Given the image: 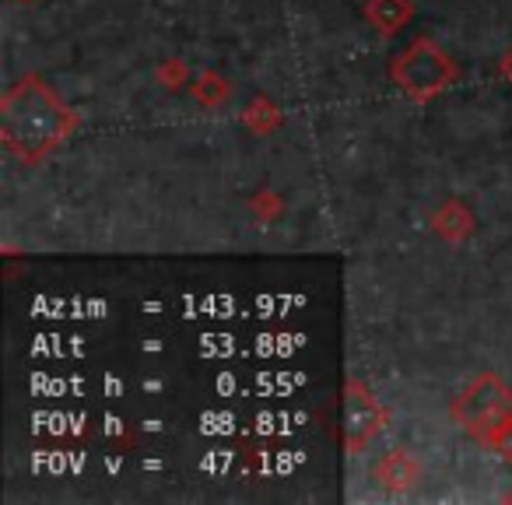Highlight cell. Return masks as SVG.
Segmentation results:
<instances>
[{
    "mask_svg": "<svg viewBox=\"0 0 512 505\" xmlns=\"http://www.w3.org/2000/svg\"><path fill=\"white\" fill-rule=\"evenodd\" d=\"M64 116L53 106V99L36 85H25V92L8 99V141L22 151L46 148L53 137H60Z\"/></svg>",
    "mask_w": 512,
    "mask_h": 505,
    "instance_id": "obj_1",
    "label": "cell"
}]
</instances>
